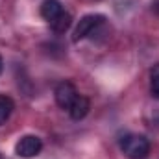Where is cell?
<instances>
[{
  "instance_id": "6da1fadb",
  "label": "cell",
  "mask_w": 159,
  "mask_h": 159,
  "mask_svg": "<svg viewBox=\"0 0 159 159\" xmlns=\"http://www.w3.org/2000/svg\"><path fill=\"white\" fill-rule=\"evenodd\" d=\"M120 150L128 159H146L150 154V141L144 135L126 133L120 139Z\"/></svg>"
},
{
  "instance_id": "7a4b0ae2",
  "label": "cell",
  "mask_w": 159,
  "mask_h": 159,
  "mask_svg": "<svg viewBox=\"0 0 159 159\" xmlns=\"http://www.w3.org/2000/svg\"><path fill=\"white\" fill-rule=\"evenodd\" d=\"M106 19H104V15H85V17H81L80 19V22L76 24V30H74V35H72V41H81L85 39V37H89L102 22H104Z\"/></svg>"
},
{
  "instance_id": "3957f363",
  "label": "cell",
  "mask_w": 159,
  "mask_h": 159,
  "mask_svg": "<svg viewBox=\"0 0 159 159\" xmlns=\"http://www.w3.org/2000/svg\"><path fill=\"white\" fill-rule=\"evenodd\" d=\"M43 148V143L37 135H24L20 137V141L15 144V154L22 159L35 157Z\"/></svg>"
},
{
  "instance_id": "277c9868",
  "label": "cell",
  "mask_w": 159,
  "mask_h": 159,
  "mask_svg": "<svg viewBox=\"0 0 159 159\" xmlns=\"http://www.w3.org/2000/svg\"><path fill=\"white\" fill-rule=\"evenodd\" d=\"M54 96H56V102L61 109H70V106L78 98V91L70 81H61V83H57Z\"/></svg>"
},
{
  "instance_id": "5b68a950",
  "label": "cell",
  "mask_w": 159,
  "mask_h": 159,
  "mask_svg": "<svg viewBox=\"0 0 159 159\" xmlns=\"http://www.w3.org/2000/svg\"><path fill=\"white\" fill-rule=\"evenodd\" d=\"M63 13V6L59 0H44L41 6V17L48 22H52L54 19H57Z\"/></svg>"
},
{
  "instance_id": "8992f818",
  "label": "cell",
  "mask_w": 159,
  "mask_h": 159,
  "mask_svg": "<svg viewBox=\"0 0 159 159\" xmlns=\"http://www.w3.org/2000/svg\"><path fill=\"white\" fill-rule=\"evenodd\" d=\"M89 107H91V106H89V100H87L85 96H80L78 94V98L74 100V104H72L70 109H69V111H70V117L74 120L85 119V115L89 113Z\"/></svg>"
},
{
  "instance_id": "52a82bcc",
  "label": "cell",
  "mask_w": 159,
  "mask_h": 159,
  "mask_svg": "<svg viewBox=\"0 0 159 159\" xmlns=\"http://www.w3.org/2000/svg\"><path fill=\"white\" fill-rule=\"evenodd\" d=\"M70 24H72V17H70V13H61L57 19H54L52 22H50V26H52V30L56 32V34H65L69 28H70Z\"/></svg>"
},
{
  "instance_id": "ba28073f",
  "label": "cell",
  "mask_w": 159,
  "mask_h": 159,
  "mask_svg": "<svg viewBox=\"0 0 159 159\" xmlns=\"http://www.w3.org/2000/svg\"><path fill=\"white\" fill-rule=\"evenodd\" d=\"M13 107H15L13 100L6 94H0V126L9 119V115L13 113Z\"/></svg>"
},
{
  "instance_id": "9c48e42d",
  "label": "cell",
  "mask_w": 159,
  "mask_h": 159,
  "mask_svg": "<svg viewBox=\"0 0 159 159\" xmlns=\"http://www.w3.org/2000/svg\"><path fill=\"white\" fill-rule=\"evenodd\" d=\"M150 89H152V94L159 98V63L150 72Z\"/></svg>"
},
{
  "instance_id": "30bf717a",
  "label": "cell",
  "mask_w": 159,
  "mask_h": 159,
  "mask_svg": "<svg viewBox=\"0 0 159 159\" xmlns=\"http://www.w3.org/2000/svg\"><path fill=\"white\" fill-rule=\"evenodd\" d=\"M152 9H154V11L159 15V0H154V4H152Z\"/></svg>"
},
{
  "instance_id": "8fae6325",
  "label": "cell",
  "mask_w": 159,
  "mask_h": 159,
  "mask_svg": "<svg viewBox=\"0 0 159 159\" xmlns=\"http://www.w3.org/2000/svg\"><path fill=\"white\" fill-rule=\"evenodd\" d=\"M2 70H4V59H2V56H0V74H2Z\"/></svg>"
}]
</instances>
